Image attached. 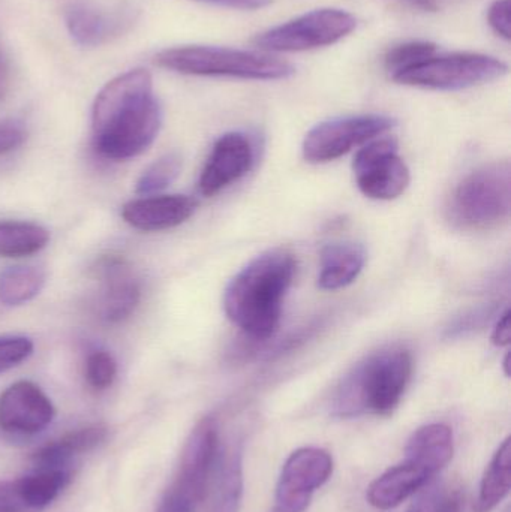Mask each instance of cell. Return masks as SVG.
Here are the masks:
<instances>
[{
	"label": "cell",
	"mask_w": 511,
	"mask_h": 512,
	"mask_svg": "<svg viewBox=\"0 0 511 512\" xmlns=\"http://www.w3.org/2000/svg\"><path fill=\"white\" fill-rule=\"evenodd\" d=\"M162 110L153 93L152 75L131 69L108 81L92 108L93 147L111 161L146 152L158 137Z\"/></svg>",
	"instance_id": "obj_1"
},
{
	"label": "cell",
	"mask_w": 511,
	"mask_h": 512,
	"mask_svg": "<svg viewBox=\"0 0 511 512\" xmlns=\"http://www.w3.org/2000/svg\"><path fill=\"white\" fill-rule=\"evenodd\" d=\"M296 267L294 255L284 249H272L252 259L225 289L228 319L252 339H270L281 322Z\"/></svg>",
	"instance_id": "obj_2"
},
{
	"label": "cell",
	"mask_w": 511,
	"mask_h": 512,
	"mask_svg": "<svg viewBox=\"0 0 511 512\" xmlns=\"http://www.w3.org/2000/svg\"><path fill=\"white\" fill-rule=\"evenodd\" d=\"M413 355L402 346H390L360 361L339 384L332 414L339 418L393 414L413 376Z\"/></svg>",
	"instance_id": "obj_3"
},
{
	"label": "cell",
	"mask_w": 511,
	"mask_h": 512,
	"mask_svg": "<svg viewBox=\"0 0 511 512\" xmlns=\"http://www.w3.org/2000/svg\"><path fill=\"white\" fill-rule=\"evenodd\" d=\"M156 65L197 77H236L245 80H285L294 74L293 65L255 51L207 45L168 48L156 54Z\"/></svg>",
	"instance_id": "obj_4"
},
{
	"label": "cell",
	"mask_w": 511,
	"mask_h": 512,
	"mask_svg": "<svg viewBox=\"0 0 511 512\" xmlns=\"http://www.w3.org/2000/svg\"><path fill=\"white\" fill-rule=\"evenodd\" d=\"M219 450L218 423L213 417L203 418L183 447L176 477L165 492L158 512H197L209 493Z\"/></svg>",
	"instance_id": "obj_5"
},
{
	"label": "cell",
	"mask_w": 511,
	"mask_h": 512,
	"mask_svg": "<svg viewBox=\"0 0 511 512\" xmlns=\"http://www.w3.org/2000/svg\"><path fill=\"white\" fill-rule=\"evenodd\" d=\"M509 162L486 165L462 180L450 203V219L465 230H491L509 219Z\"/></svg>",
	"instance_id": "obj_6"
},
{
	"label": "cell",
	"mask_w": 511,
	"mask_h": 512,
	"mask_svg": "<svg viewBox=\"0 0 511 512\" xmlns=\"http://www.w3.org/2000/svg\"><path fill=\"white\" fill-rule=\"evenodd\" d=\"M509 66L495 57L477 53L444 54L392 75L405 86L432 90H462L504 77Z\"/></svg>",
	"instance_id": "obj_7"
},
{
	"label": "cell",
	"mask_w": 511,
	"mask_h": 512,
	"mask_svg": "<svg viewBox=\"0 0 511 512\" xmlns=\"http://www.w3.org/2000/svg\"><path fill=\"white\" fill-rule=\"evenodd\" d=\"M356 26V17L344 9H315L266 30L254 39V44L273 53H299L336 44Z\"/></svg>",
	"instance_id": "obj_8"
},
{
	"label": "cell",
	"mask_w": 511,
	"mask_h": 512,
	"mask_svg": "<svg viewBox=\"0 0 511 512\" xmlns=\"http://www.w3.org/2000/svg\"><path fill=\"white\" fill-rule=\"evenodd\" d=\"M395 119L380 114L339 117L312 128L303 141V156L311 164H326L347 155L354 147L392 129Z\"/></svg>",
	"instance_id": "obj_9"
},
{
	"label": "cell",
	"mask_w": 511,
	"mask_h": 512,
	"mask_svg": "<svg viewBox=\"0 0 511 512\" xmlns=\"http://www.w3.org/2000/svg\"><path fill=\"white\" fill-rule=\"evenodd\" d=\"M357 186L365 197L390 201L401 197L410 185V170L398 153L393 138L368 141L353 164Z\"/></svg>",
	"instance_id": "obj_10"
},
{
	"label": "cell",
	"mask_w": 511,
	"mask_h": 512,
	"mask_svg": "<svg viewBox=\"0 0 511 512\" xmlns=\"http://www.w3.org/2000/svg\"><path fill=\"white\" fill-rule=\"evenodd\" d=\"M332 474V456L323 448L305 447L294 451L282 468L270 512H305L314 493Z\"/></svg>",
	"instance_id": "obj_11"
},
{
	"label": "cell",
	"mask_w": 511,
	"mask_h": 512,
	"mask_svg": "<svg viewBox=\"0 0 511 512\" xmlns=\"http://www.w3.org/2000/svg\"><path fill=\"white\" fill-rule=\"evenodd\" d=\"M98 291L95 312L102 321L119 324L137 309L141 298V285L128 259L122 256H104L93 268Z\"/></svg>",
	"instance_id": "obj_12"
},
{
	"label": "cell",
	"mask_w": 511,
	"mask_h": 512,
	"mask_svg": "<svg viewBox=\"0 0 511 512\" xmlns=\"http://www.w3.org/2000/svg\"><path fill=\"white\" fill-rule=\"evenodd\" d=\"M254 146L242 132H228L213 144L212 152L198 180V191L213 197L251 171Z\"/></svg>",
	"instance_id": "obj_13"
},
{
	"label": "cell",
	"mask_w": 511,
	"mask_h": 512,
	"mask_svg": "<svg viewBox=\"0 0 511 512\" xmlns=\"http://www.w3.org/2000/svg\"><path fill=\"white\" fill-rule=\"evenodd\" d=\"M56 415L47 394L29 381H18L0 396V429L17 435H35L50 426Z\"/></svg>",
	"instance_id": "obj_14"
},
{
	"label": "cell",
	"mask_w": 511,
	"mask_h": 512,
	"mask_svg": "<svg viewBox=\"0 0 511 512\" xmlns=\"http://www.w3.org/2000/svg\"><path fill=\"white\" fill-rule=\"evenodd\" d=\"M198 204L186 195H150L122 207L126 224L144 233L171 230L192 218Z\"/></svg>",
	"instance_id": "obj_15"
},
{
	"label": "cell",
	"mask_w": 511,
	"mask_h": 512,
	"mask_svg": "<svg viewBox=\"0 0 511 512\" xmlns=\"http://www.w3.org/2000/svg\"><path fill=\"white\" fill-rule=\"evenodd\" d=\"M434 477L428 468L405 457L404 462L387 469L369 486L366 498L378 510H392L428 487Z\"/></svg>",
	"instance_id": "obj_16"
},
{
	"label": "cell",
	"mask_w": 511,
	"mask_h": 512,
	"mask_svg": "<svg viewBox=\"0 0 511 512\" xmlns=\"http://www.w3.org/2000/svg\"><path fill=\"white\" fill-rule=\"evenodd\" d=\"M128 12H102L92 6L75 3L65 12L69 35L80 47H98L114 36H119L131 24Z\"/></svg>",
	"instance_id": "obj_17"
},
{
	"label": "cell",
	"mask_w": 511,
	"mask_h": 512,
	"mask_svg": "<svg viewBox=\"0 0 511 512\" xmlns=\"http://www.w3.org/2000/svg\"><path fill=\"white\" fill-rule=\"evenodd\" d=\"M209 512H239L243 498V445L233 441L219 450L210 483Z\"/></svg>",
	"instance_id": "obj_18"
},
{
	"label": "cell",
	"mask_w": 511,
	"mask_h": 512,
	"mask_svg": "<svg viewBox=\"0 0 511 512\" xmlns=\"http://www.w3.org/2000/svg\"><path fill=\"white\" fill-rule=\"evenodd\" d=\"M365 264L366 251L359 243H332L321 254L318 286L324 291L347 288L360 276Z\"/></svg>",
	"instance_id": "obj_19"
},
{
	"label": "cell",
	"mask_w": 511,
	"mask_h": 512,
	"mask_svg": "<svg viewBox=\"0 0 511 512\" xmlns=\"http://www.w3.org/2000/svg\"><path fill=\"white\" fill-rule=\"evenodd\" d=\"M455 453L453 432L447 424L434 423L420 427L411 435L405 457L416 460L437 475L446 468Z\"/></svg>",
	"instance_id": "obj_20"
},
{
	"label": "cell",
	"mask_w": 511,
	"mask_h": 512,
	"mask_svg": "<svg viewBox=\"0 0 511 512\" xmlns=\"http://www.w3.org/2000/svg\"><path fill=\"white\" fill-rule=\"evenodd\" d=\"M108 430L104 426H89L72 430L56 441L48 442L33 454V463L39 469H63L72 457L89 453L107 439Z\"/></svg>",
	"instance_id": "obj_21"
},
{
	"label": "cell",
	"mask_w": 511,
	"mask_h": 512,
	"mask_svg": "<svg viewBox=\"0 0 511 512\" xmlns=\"http://www.w3.org/2000/svg\"><path fill=\"white\" fill-rule=\"evenodd\" d=\"M511 442L507 438L492 457L480 483L477 512H492L504 499L509 496L511 489L510 478Z\"/></svg>",
	"instance_id": "obj_22"
},
{
	"label": "cell",
	"mask_w": 511,
	"mask_h": 512,
	"mask_svg": "<svg viewBox=\"0 0 511 512\" xmlns=\"http://www.w3.org/2000/svg\"><path fill=\"white\" fill-rule=\"evenodd\" d=\"M50 242V233L32 222L0 221V256L23 258L38 254Z\"/></svg>",
	"instance_id": "obj_23"
},
{
	"label": "cell",
	"mask_w": 511,
	"mask_h": 512,
	"mask_svg": "<svg viewBox=\"0 0 511 512\" xmlns=\"http://www.w3.org/2000/svg\"><path fill=\"white\" fill-rule=\"evenodd\" d=\"M68 481L65 469H39L36 474L17 480L21 504L26 510H41L60 495Z\"/></svg>",
	"instance_id": "obj_24"
},
{
	"label": "cell",
	"mask_w": 511,
	"mask_h": 512,
	"mask_svg": "<svg viewBox=\"0 0 511 512\" xmlns=\"http://www.w3.org/2000/svg\"><path fill=\"white\" fill-rule=\"evenodd\" d=\"M45 271L33 265H15L0 273V303L21 306L33 300L45 285Z\"/></svg>",
	"instance_id": "obj_25"
},
{
	"label": "cell",
	"mask_w": 511,
	"mask_h": 512,
	"mask_svg": "<svg viewBox=\"0 0 511 512\" xmlns=\"http://www.w3.org/2000/svg\"><path fill=\"white\" fill-rule=\"evenodd\" d=\"M180 171H182V156L179 153H168L153 162L141 174L135 192L138 195H146V197L158 194L171 186V183L179 177Z\"/></svg>",
	"instance_id": "obj_26"
},
{
	"label": "cell",
	"mask_w": 511,
	"mask_h": 512,
	"mask_svg": "<svg viewBox=\"0 0 511 512\" xmlns=\"http://www.w3.org/2000/svg\"><path fill=\"white\" fill-rule=\"evenodd\" d=\"M437 54V45L426 41H411L396 45L386 56V68L390 75L398 74L411 66L419 65Z\"/></svg>",
	"instance_id": "obj_27"
},
{
	"label": "cell",
	"mask_w": 511,
	"mask_h": 512,
	"mask_svg": "<svg viewBox=\"0 0 511 512\" xmlns=\"http://www.w3.org/2000/svg\"><path fill=\"white\" fill-rule=\"evenodd\" d=\"M87 384L96 391H104L113 385L117 376V363L107 351H95L87 357L84 366Z\"/></svg>",
	"instance_id": "obj_28"
},
{
	"label": "cell",
	"mask_w": 511,
	"mask_h": 512,
	"mask_svg": "<svg viewBox=\"0 0 511 512\" xmlns=\"http://www.w3.org/2000/svg\"><path fill=\"white\" fill-rule=\"evenodd\" d=\"M33 342L23 336L0 337V373L14 369L33 354Z\"/></svg>",
	"instance_id": "obj_29"
},
{
	"label": "cell",
	"mask_w": 511,
	"mask_h": 512,
	"mask_svg": "<svg viewBox=\"0 0 511 512\" xmlns=\"http://www.w3.org/2000/svg\"><path fill=\"white\" fill-rule=\"evenodd\" d=\"M26 129L14 120L0 122V155L14 152L26 141Z\"/></svg>",
	"instance_id": "obj_30"
},
{
	"label": "cell",
	"mask_w": 511,
	"mask_h": 512,
	"mask_svg": "<svg viewBox=\"0 0 511 512\" xmlns=\"http://www.w3.org/2000/svg\"><path fill=\"white\" fill-rule=\"evenodd\" d=\"M489 26L504 41H510V0H497L488 11Z\"/></svg>",
	"instance_id": "obj_31"
},
{
	"label": "cell",
	"mask_w": 511,
	"mask_h": 512,
	"mask_svg": "<svg viewBox=\"0 0 511 512\" xmlns=\"http://www.w3.org/2000/svg\"><path fill=\"white\" fill-rule=\"evenodd\" d=\"M18 496L17 481L0 480V512H24Z\"/></svg>",
	"instance_id": "obj_32"
},
{
	"label": "cell",
	"mask_w": 511,
	"mask_h": 512,
	"mask_svg": "<svg viewBox=\"0 0 511 512\" xmlns=\"http://www.w3.org/2000/svg\"><path fill=\"white\" fill-rule=\"evenodd\" d=\"M210 5L225 6V8L242 9V11H257L267 8L272 0H198Z\"/></svg>",
	"instance_id": "obj_33"
},
{
	"label": "cell",
	"mask_w": 511,
	"mask_h": 512,
	"mask_svg": "<svg viewBox=\"0 0 511 512\" xmlns=\"http://www.w3.org/2000/svg\"><path fill=\"white\" fill-rule=\"evenodd\" d=\"M492 342L497 346H507L510 343V310H506L498 319L492 333Z\"/></svg>",
	"instance_id": "obj_34"
},
{
	"label": "cell",
	"mask_w": 511,
	"mask_h": 512,
	"mask_svg": "<svg viewBox=\"0 0 511 512\" xmlns=\"http://www.w3.org/2000/svg\"><path fill=\"white\" fill-rule=\"evenodd\" d=\"M9 84H11V75H9L8 60H6L2 45H0V101H3L8 95Z\"/></svg>",
	"instance_id": "obj_35"
},
{
	"label": "cell",
	"mask_w": 511,
	"mask_h": 512,
	"mask_svg": "<svg viewBox=\"0 0 511 512\" xmlns=\"http://www.w3.org/2000/svg\"><path fill=\"white\" fill-rule=\"evenodd\" d=\"M413 2L425 9H435L438 6V0H413Z\"/></svg>",
	"instance_id": "obj_36"
}]
</instances>
